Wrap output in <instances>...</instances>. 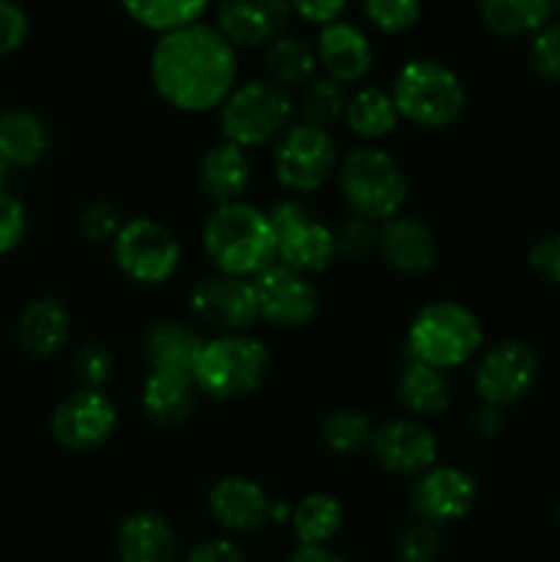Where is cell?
<instances>
[{"instance_id": "cell-1", "label": "cell", "mask_w": 560, "mask_h": 562, "mask_svg": "<svg viewBox=\"0 0 560 562\" xmlns=\"http://www.w3.org/2000/svg\"><path fill=\"white\" fill-rule=\"evenodd\" d=\"M236 49L206 22L163 33L148 58V77L165 104L179 113H209L236 88Z\"/></svg>"}, {"instance_id": "cell-2", "label": "cell", "mask_w": 560, "mask_h": 562, "mask_svg": "<svg viewBox=\"0 0 560 562\" xmlns=\"http://www.w3.org/2000/svg\"><path fill=\"white\" fill-rule=\"evenodd\" d=\"M209 263L220 274L253 280L278 263V241L267 212L245 201L214 206L201 231Z\"/></svg>"}, {"instance_id": "cell-3", "label": "cell", "mask_w": 560, "mask_h": 562, "mask_svg": "<svg viewBox=\"0 0 560 562\" xmlns=\"http://www.w3.org/2000/svg\"><path fill=\"white\" fill-rule=\"evenodd\" d=\"M483 346L481 318L461 302H428L406 329V357L437 371H453L475 360Z\"/></svg>"}, {"instance_id": "cell-4", "label": "cell", "mask_w": 560, "mask_h": 562, "mask_svg": "<svg viewBox=\"0 0 560 562\" xmlns=\"http://www.w3.org/2000/svg\"><path fill=\"white\" fill-rule=\"evenodd\" d=\"M395 110L423 130H445L467 110V88L450 66L432 58L406 60L390 88Z\"/></svg>"}, {"instance_id": "cell-5", "label": "cell", "mask_w": 560, "mask_h": 562, "mask_svg": "<svg viewBox=\"0 0 560 562\" xmlns=\"http://www.w3.org/2000/svg\"><path fill=\"white\" fill-rule=\"evenodd\" d=\"M335 176H338L340 195L357 217L382 225L399 217L404 209L410 181L401 165L384 148H355L340 159Z\"/></svg>"}, {"instance_id": "cell-6", "label": "cell", "mask_w": 560, "mask_h": 562, "mask_svg": "<svg viewBox=\"0 0 560 562\" xmlns=\"http://www.w3.org/2000/svg\"><path fill=\"white\" fill-rule=\"evenodd\" d=\"M269 371V349L247 333L203 340L192 382L214 401H236L256 393Z\"/></svg>"}, {"instance_id": "cell-7", "label": "cell", "mask_w": 560, "mask_h": 562, "mask_svg": "<svg viewBox=\"0 0 560 562\" xmlns=\"http://www.w3.org/2000/svg\"><path fill=\"white\" fill-rule=\"evenodd\" d=\"M223 140L239 148L267 146L280 140L294 119V99L272 80H247L220 104Z\"/></svg>"}, {"instance_id": "cell-8", "label": "cell", "mask_w": 560, "mask_h": 562, "mask_svg": "<svg viewBox=\"0 0 560 562\" xmlns=\"http://www.w3.org/2000/svg\"><path fill=\"white\" fill-rule=\"evenodd\" d=\"M278 241V263L302 274L324 272L338 258L335 231L327 228L307 206L294 198H283L267 212Z\"/></svg>"}, {"instance_id": "cell-9", "label": "cell", "mask_w": 560, "mask_h": 562, "mask_svg": "<svg viewBox=\"0 0 560 562\" xmlns=\"http://www.w3.org/2000/svg\"><path fill=\"white\" fill-rule=\"evenodd\" d=\"M113 258L132 283L163 285L179 269L181 245L159 220L132 217L113 239Z\"/></svg>"}, {"instance_id": "cell-10", "label": "cell", "mask_w": 560, "mask_h": 562, "mask_svg": "<svg viewBox=\"0 0 560 562\" xmlns=\"http://www.w3.org/2000/svg\"><path fill=\"white\" fill-rule=\"evenodd\" d=\"M275 176L289 192H316L338 173V148L327 130L305 124H291L275 143Z\"/></svg>"}, {"instance_id": "cell-11", "label": "cell", "mask_w": 560, "mask_h": 562, "mask_svg": "<svg viewBox=\"0 0 560 562\" xmlns=\"http://www.w3.org/2000/svg\"><path fill=\"white\" fill-rule=\"evenodd\" d=\"M538 379V357L522 340H503L481 355L475 368V390L486 406L516 404Z\"/></svg>"}, {"instance_id": "cell-12", "label": "cell", "mask_w": 560, "mask_h": 562, "mask_svg": "<svg viewBox=\"0 0 560 562\" xmlns=\"http://www.w3.org/2000/svg\"><path fill=\"white\" fill-rule=\"evenodd\" d=\"M258 318L280 329H296L313 322L318 313V291L311 278L296 269L272 263L253 278Z\"/></svg>"}, {"instance_id": "cell-13", "label": "cell", "mask_w": 560, "mask_h": 562, "mask_svg": "<svg viewBox=\"0 0 560 562\" xmlns=\"http://www.w3.org/2000/svg\"><path fill=\"white\" fill-rule=\"evenodd\" d=\"M119 426V409L104 390L80 387L66 395L53 412V437L66 450L102 448Z\"/></svg>"}, {"instance_id": "cell-14", "label": "cell", "mask_w": 560, "mask_h": 562, "mask_svg": "<svg viewBox=\"0 0 560 562\" xmlns=\"http://www.w3.org/2000/svg\"><path fill=\"white\" fill-rule=\"evenodd\" d=\"M190 311L206 327L217 329V335L247 333L258 322V302L253 280L231 278V274H212L192 285Z\"/></svg>"}, {"instance_id": "cell-15", "label": "cell", "mask_w": 560, "mask_h": 562, "mask_svg": "<svg viewBox=\"0 0 560 562\" xmlns=\"http://www.w3.org/2000/svg\"><path fill=\"white\" fill-rule=\"evenodd\" d=\"M478 499V483L461 467L434 464L415 477L410 492V505L423 525H450L464 519Z\"/></svg>"}, {"instance_id": "cell-16", "label": "cell", "mask_w": 560, "mask_h": 562, "mask_svg": "<svg viewBox=\"0 0 560 562\" xmlns=\"http://www.w3.org/2000/svg\"><path fill=\"white\" fill-rule=\"evenodd\" d=\"M371 453L379 467L393 475L417 477L437 464V437L423 423L412 417H399L373 428Z\"/></svg>"}, {"instance_id": "cell-17", "label": "cell", "mask_w": 560, "mask_h": 562, "mask_svg": "<svg viewBox=\"0 0 560 562\" xmlns=\"http://www.w3.org/2000/svg\"><path fill=\"white\" fill-rule=\"evenodd\" d=\"M289 0H220L214 27L231 47H264L283 36L291 22Z\"/></svg>"}, {"instance_id": "cell-18", "label": "cell", "mask_w": 560, "mask_h": 562, "mask_svg": "<svg viewBox=\"0 0 560 562\" xmlns=\"http://www.w3.org/2000/svg\"><path fill=\"white\" fill-rule=\"evenodd\" d=\"M206 508L223 530L256 532L269 525L272 499L267 497L264 486H258L250 477L231 475L209 488Z\"/></svg>"}, {"instance_id": "cell-19", "label": "cell", "mask_w": 560, "mask_h": 562, "mask_svg": "<svg viewBox=\"0 0 560 562\" xmlns=\"http://www.w3.org/2000/svg\"><path fill=\"white\" fill-rule=\"evenodd\" d=\"M316 60L324 75L333 80L351 86L360 82L373 66V47L360 27L349 22H329L318 31L316 38Z\"/></svg>"}, {"instance_id": "cell-20", "label": "cell", "mask_w": 560, "mask_h": 562, "mask_svg": "<svg viewBox=\"0 0 560 562\" xmlns=\"http://www.w3.org/2000/svg\"><path fill=\"white\" fill-rule=\"evenodd\" d=\"M379 256L401 274H423L437 263V239L421 220L399 217L379 225Z\"/></svg>"}, {"instance_id": "cell-21", "label": "cell", "mask_w": 560, "mask_h": 562, "mask_svg": "<svg viewBox=\"0 0 560 562\" xmlns=\"http://www.w3.org/2000/svg\"><path fill=\"white\" fill-rule=\"evenodd\" d=\"M198 187L214 206L242 201L250 187V159L245 148L228 140L214 143L198 162Z\"/></svg>"}, {"instance_id": "cell-22", "label": "cell", "mask_w": 560, "mask_h": 562, "mask_svg": "<svg viewBox=\"0 0 560 562\" xmlns=\"http://www.w3.org/2000/svg\"><path fill=\"white\" fill-rule=\"evenodd\" d=\"M115 549L121 562H176L173 527L154 510H137L121 521Z\"/></svg>"}, {"instance_id": "cell-23", "label": "cell", "mask_w": 560, "mask_h": 562, "mask_svg": "<svg viewBox=\"0 0 560 562\" xmlns=\"http://www.w3.org/2000/svg\"><path fill=\"white\" fill-rule=\"evenodd\" d=\"M201 349V335L187 324L170 322V318L154 324L143 340L148 368L159 373H179V376H192Z\"/></svg>"}, {"instance_id": "cell-24", "label": "cell", "mask_w": 560, "mask_h": 562, "mask_svg": "<svg viewBox=\"0 0 560 562\" xmlns=\"http://www.w3.org/2000/svg\"><path fill=\"white\" fill-rule=\"evenodd\" d=\"M71 318L60 300L38 296L27 302L16 322V340L31 357H53L69 340Z\"/></svg>"}, {"instance_id": "cell-25", "label": "cell", "mask_w": 560, "mask_h": 562, "mask_svg": "<svg viewBox=\"0 0 560 562\" xmlns=\"http://www.w3.org/2000/svg\"><path fill=\"white\" fill-rule=\"evenodd\" d=\"M195 390L198 387L192 376L152 371L146 382H143V415L154 426H179V423L190 417L192 406H195Z\"/></svg>"}, {"instance_id": "cell-26", "label": "cell", "mask_w": 560, "mask_h": 562, "mask_svg": "<svg viewBox=\"0 0 560 562\" xmlns=\"http://www.w3.org/2000/svg\"><path fill=\"white\" fill-rule=\"evenodd\" d=\"M401 406L417 417H439L450 406V384L445 371H437L423 362L406 360L395 382Z\"/></svg>"}, {"instance_id": "cell-27", "label": "cell", "mask_w": 560, "mask_h": 562, "mask_svg": "<svg viewBox=\"0 0 560 562\" xmlns=\"http://www.w3.org/2000/svg\"><path fill=\"white\" fill-rule=\"evenodd\" d=\"M47 126L31 110H5L0 113V154L9 165L31 168L47 151Z\"/></svg>"}, {"instance_id": "cell-28", "label": "cell", "mask_w": 560, "mask_h": 562, "mask_svg": "<svg viewBox=\"0 0 560 562\" xmlns=\"http://www.w3.org/2000/svg\"><path fill=\"white\" fill-rule=\"evenodd\" d=\"M401 121L399 110H395L390 91L377 86L360 88L349 97L344 110V124L351 135L362 137V140H379L388 137Z\"/></svg>"}, {"instance_id": "cell-29", "label": "cell", "mask_w": 560, "mask_h": 562, "mask_svg": "<svg viewBox=\"0 0 560 562\" xmlns=\"http://www.w3.org/2000/svg\"><path fill=\"white\" fill-rule=\"evenodd\" d=\"M478 16L497 36H530L547 25L552 16V3L549 0H478Z\"/></svg>"}, {"instance_id": "cell-30", "label": "cell", "mask_w": 560, "mask_h": 562, "mask_svg": "<svg viewBox=\"0 0 560 562\" xmlns=\"http://www.w3.org/2000/svg\"><path fill=\"white\" fill-rule=\"evenodd\" d=\"M289 525L300 547H327L344 525V508L333 494L313 492L294 505Z\"/></svg>"}, {"instance_id": "cell-31", "label": "cell", "mask_w": 560, "mask_h": 562, "mask_svg": "<svg viewBox=\"0 0 560 562\" xmlns=\"http://www.w3.org/2000/svg\"><path fill=\"white\" fill-rule=\"evenodd\" d=\"M209 3L212 0H121L124 11L137 25L148 27L159 36L201 22Z\"/></svg>"}, {"instance_id": "cell-32", "label": "cell", "mask_w": 560, "mask_h": 562, "mask_svg": "<svg viewBox=\"0 0 560 562\" xmlns=\"http://www.w3.org/2000/svg\"><path fill=\"white\" fill-rule=\"evenodd\" d=\"M316 49L307 42L296 36H280L269 44L267 49V69L269 80L278 82L280 88L291 91V88L307 86L313 80V71H316Z\"/></svg>"}, {"instance_id": "cell-33", "label": "cell", "mask_w": 560, "mask_h": 562, "mask_svg": "<svg viewBox=\"0 0 560 562\" xmlns=\"http://www.w3.org/2000/svg\"><path fill=\"white\" fill-rule=\"evenodd\" d=\"M322 442L327 445L333 453L355 456L360 450L371 448L373 426L362 412L357 409H335L322 420Z\"/></svg>"}, {"instance_id": "cell-34", "label": "cell", "mask_w": 560, "mask_h": 562, "mask_svg": "<svg viewBox=\"0 0 560 562\" xmlns=\"http://www.w3.org/2000/svg\"><path fill=\"white\" fill-rule=\"evenodd\" d=\"M346 102H349V93H346L344 82L333 80V77H316L305 86L302 93V113H305V124L318 126V130H327L335 121L344 119Z\"/></svg>"}, {"instance_id": "cell-35", "label": "cell", "mask_w": 560, "mask_h": 562, "mask_svg": "<svg viewBox=\"0 0 560 562\" xmlns=\"http://www.w3.org/2000/svg\"><path fill=\"white\" fill-rule=\"evenodd\" d=\"M362 11L379 33L401 36L421 20V0H362Z\"/></svg>"}, {"instance_id": "cell-36", "label": "cell", "mask_w": 560, "mask_h": 562, "mask_svg": "<svg viewBox=\"0 0 560 562\" xmlns=\"http://www.w3.org/2000/svg\"><path fill=\"white\" fill-rule=\"evenodd\" d=\"M335 247H338L340 258L349 261H362L371 252H379V225L366 217H346L340 228L335 231Z\"/></svg>"}, {"instance_id": "cell-37", "label": "cell", "mask_w": 560, "mask_h": 562, "mask_svg": "<svg viewBox=\"0 0 560 562\" xmlns=\"http://www.w3.org/2000/svg\"><path fill=\"white\" fill-rule=\"evenodd\" d=\"M71 368H75V376L80 379L82 387L102 390L104 384L113 379L115 360L102 344H86L75 351V360H71Z\"/></svg>"}, {"instance_id": "cell-38", "label": "cell", "mask_w": 560, "mask_h": 562, "mask_svg": "<svg viewBox=\"0 0 560 562\" xmlns=\"http://www.w3.org/2000/svg\"><path fill=\"white\" fill-rule=\"evenodd\" d=\"M530 66L538 77L560 82V22H547L530 42Z\"/></svg>"}, {"instance_id": "cell-39", "label": "cell", "mask_w": 560, "mask_h": 562, "mask_svg": "<svg viewBox=\"0 0 560 562\" xmlns=\"http://www.w3.org/2000/svg\"><path fill=\"white\" fill-rule=\"evenodd\" d=\"M124 214H121L113 203L93 201L88 203L86 212H82L80 231L88 241H93V245H104V241L113 245V239L119 236V231L124 228Z\"/></svg>"}, {"instance_id": "cell-40", "label": "cell", "mask_w": 560, "mask_h": 562, "mask_svg": "<svg viewBox=\"0 0 560 562\" xmlns=\"http://www.w3.org/2000/svg\"><path fill=\"white\" fill-rule=\"evenodd\" d=\"M399 562H434L439 554V532L432 525H412L395 543Z\"/></svg>"}, {"instance_id": "cell-41", "label": "cell", "mask_w": 560, "mask_h": 562, "mask_svg": "<svg viewBox=\"0 0 560 562\" xmlns=\"http://www.w3.org/2000/svg\"><path fill=\"white\" fill-rule=\"evenodd\" d=\"M27 31H31V22L22 5L14 0H0V58L16 53L25 44Z\"/></svg>"}, {"instance_id": "cell-42", "label": "cell", "mask_w": 560, "mask_h": 562, "mask_svg": "<svg viewBox=\"0 0 560 562\" xmlns=\"http://www.w3.org/2000/svg\"><path fill=\"white\" fill-rule=\"evenodd\" d=\"M27 228L25 206L14 195L0 190V256L14 250Z\"/></svg>"}, {"instance_id": "cell-43", "label": "cell", "mask_w": 560, "mask_h": 562, "mask_svg": "<svg viewBox=\"0 0 560 562\" xmlns=\"http://www.w3.org/2000/svg\"><path fill=\"white\" fill-rule=\"evenodd\" d=\"M530 269L544 283L560 285V234H549L538 239L527 252Z\"/></svg>"}, {"instance_id": "cell-44", "label": "cell", "mask_w": 560, "mask_h": 562, "mask_svg": "<svg viewBox=\"0 0 560 562\" xmlns=\"http://www.w3.org/2000/svg\"><path fill=\"white\" fill-rule=\"evenodd\" d=\"M346 3L349 0H289L291 11L300 14L302 20L311 22V25H329V22H338V16L344 14Z\"/></svg>"}, {"instance_id": "cell-45", "label": "cell", "mask_w": 560, "mask_h": 562, "mask_svg": "<svg viewBox=\"0 0 560 562\" xmlns=\"http://www.w3.org/2000/svg\"><path fill=\"white\" fill-rule=\"evenodd\" d=\"M184 562H245V554L239 547L225 538H214V541H203L187 552Z\"/></svg>"}, {"instance_id": "cell-46", "label": "cell", "mask_w": 560, "mask_h": 562, "mask_svg": "<svg viewBox=\"0 0 560 562\" xmlns=\"http://www.w3.org/2000/svg\"><path fill=\"white\" fill-rule=\"evenodd\" d=\"M472 426H475L478 434H483V437H494V434H500V428H503V409L483 404V409H478L475 417H472Z\"/></svg>"}, {"instance_id": "cell-47", "label": "cell", "mask_w": 560, "mask_h": 562, "mask_svg": "<svg viewBox=\"0 0 560 562\" xmlns=\"http://www.w3.org/2000/svg\"><path fill=\"white\" fill-rule=\"evenodd\" d=\"M289 562H346L338 552L329 547H300L291 554Z\"/></svg>"}, {"instance_id": "cell-48", "label": "cell", "mask_w": 560, "mask_h": 562, "mask_svg": "<svg viewBox=\"0 0 560 562\" xmlns=\"http://www.w3.org/2000/svg\"><path fill=\"white\" fill-rule=\"evenodd\" d=\"M5 173H9V162L3 159V154H0V187H3L5 181Z\"/></svg>"}, {"instance_id": "cell-49", "label": "cell", "mask_w": 560, "mask_h": 562, "mask_svg": "<svg viewBox=\"0 0 560 562\" xmlns=\"http://www.w3.org/2000/svg\"><path fill=\"white\" fill-rule=\"evenodd\" d=\"M552 3V11H560V0H549Z\"/></svg>"}, {"instance_id": "cell-50", "label": "cell", "mask_w": 560, "mask_h": 562, "mask_svg": "<svg viewBox=\"0 0 560 562\" xmlns=\"http://www.w3.org/2000/svg\"><path fill=\"white\" fill-rule=\"evenodd\" d=\"M558 521H560V508H558Z\"/></svg>"}]
</instances>
